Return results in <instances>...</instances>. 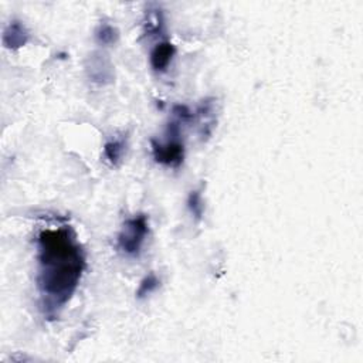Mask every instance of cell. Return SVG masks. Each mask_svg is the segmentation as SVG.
I'll list each match as a JSON object with an SVG mask.
<instances>
[{"label": "cell", "mask_w": 363, "mask_h": 363, "mask_svg": "<svg viewBox=\"0 0 363 363\" xmlns=\"http://www.w3.org/2000/svg\"><path fill=\"white\" fill-rule=\"evenodd\" d=\"M125 152H127V139L124 138L111 139L104 145V157L111 167H118L121 162H123Z\"/></svg>", "instance_id": "8"}, {"label": "cell", "mask_w": 363, "mask_h": 363, "mask_svg": "<svg viewBox=\"0 0 363 363\" xmlns=\"http://www.w3.org/2000/svg\"><path fill=\"white\" fill-rule=\"evenodd\" d=\"M175 54H176V47L173 46V43L160 42L152 49L149 56V63L152 70L156 72H165L169 68Z\"/></svg>", "instance_id": "6"}, {"label": "cell", "mask_w": 363, "mask_h": 363, "mask_svg": "<svg viewBox=\"0 0 363 363\" xmlns=\"http://www.w3.org/2000/svg\"><path fill=\"white\" fill-rule=\"evenodd\" d=\"M29 40H30V33L20 20H12L6 26L2 37L3 46L9 50H19L24 47L29 43Z\"/></svg>", "instance_id": "5"}, {"label": "cell", "mask_w": 363, "mask_h": 363, "mask_svg": "<svg viewBox=\"0 0 363 363\" xmlns=\"http://www.w3.org/2000/svg\"><path fill=\"white\" fill-rule=\"evenodd\" d=\"M169 138L167 142H157L156 139L150 141L152 146V155L155 162L167 167V168H173L178 169L182 167L183 159H185V145L180 141V135L176 134H169Z\"/></svg>", "instance_id": "3"}, {"label": "cell", "mask_w": 363, "mask_h": 363, "mask_svg": "<svg viewBox=\"0 0 363 363\" xmlns=\"http://www.w3.org/2000/svg\"><path fill=\"white\" fill-rule=\"evenodd\" d=\"M164 13L160 10H149L145 15L144 30L146 36H156L164 30Z\"/></svg>", "instance_id": "10"}, {"label": "cell", "mask_w": 363, "mask_h": 363, "mask_svg": "<svg viewBox=\"0 0 363 363\" xmlns=\"http://www.w3.org/2000/svg\"><path fill=\"white\" fill-rule=\"evenodd\" d=\"M187 208L192 213V216L199 222L203 217V212H205V205H203V199H201V193L199 190H193L190 192L189 197H187Z\"/></svg>", "instance_id": "12"}, {"label": "cell", "mask_w": 363, "mask_h": 363, "mask_svg": "<svg viewBox=\"0 0 363 363\" xmlns=\"http://www.w3.org/2000/svg\"><path fill=\"white\" fill-rule=\"evenodd\" d=\"M119 40V31L115 26L109 23H101L95 30V42L101 47L115 46Z\"/></svg>", "instance_id": "9"}, {"label": "cell", "mask_w": 363, "mask_h": 363, "mask_svg": "<svg viewBox=\"0 0 363 363\" xmlns=\"http://www.w3.org/2000/svg\"><path fill=\"white\" fill-rule=\"evenodd\" d=\"M36 286L45 314L54 316L72 298L87 268L82 245L70 227L47 229L37 237Z\"/></svg>", "instance_id": "1"}, {"label": "cell", "mask_w": 363, "mask_h": 363, "mask_svg": "<svg viewBox=\"0 0 363 363\" xmlns=\"http://www.w3.org/2000/svg\"><path fill=\"white\" fill-rule=\"evenodd\" d=\"M194 119H197V124L200 127V135L209 137L215 128L216 119V107L215 98H206L200 102L194 112Z\"/></svg>", "instance_id": "7"}, {"label": "cell", "mask_w": 363, "mask_h": 363, "mask_svg": "<svg viewBox=\"0 0 363 363\" xmlns=\"http://www.w3.org/2000/svg\"><path fill=\"white\" fill-rule=\"evenodd\" d=\"M160 286V281L157 278V275L155 272H149L139 284V288L137 291V298L138 300H144L148 295H150L152 293H155L157 290V287Z\"/></svg>", "instance_id": "11"}, {"label": "cell", "mask_w": 363, "mask_h": 363, "mask_svg": "<svg viewBox=\"0 0 363 363\" xmlns=\"http://www.w3.org/2000/svg\"><path fill=\"white\" fill-rule=\"evenodd\" d=\"M149 234V220L146 215H137L123 224L118 237H116V249L128 256V257H139L142 247Z\"/></svg>", "instance_id": "2"}, {"label": "cell", "mask_w": 363, "mask_h": 363, "mask_svg": "<svg viewBox=\"0 0 363 363\" xmlns=\"http://www.w3.org/2000/svg\"><path fill=\"white\" fill-rule=\"evenodd\" d=\"M86 70L88 78L97 86H108L114 83V64L111 63V59L101 52H95L87 59Z\"/></svg>", "instance_id": "4"}]
</instances>
